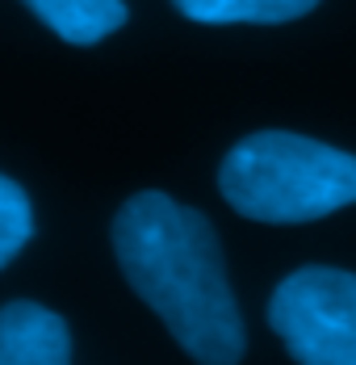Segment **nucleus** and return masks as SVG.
Returning <instances> with one entry per match:
<instances>
[{
  "mask_svg": "<svg viewBox=\"0 0 356 365\" xmlns=\"http://www.w3.org/2000/svg\"><path fill=\"white\" fill-rule=\"evenodd\" d=\"M34 235V206L26 189L0 173V269L21 252Z\"/></svg>",
  "mask_w": 356,
  "mask_h": 365,
  "instance_id": "nucleus-7",
  "label": "nucleus"
},
{
  "mask_svg": "<svg viewBox=\"0 0 356 365\" xmlns=\"http://www.w3.org/2000/svg\"><path fill=\"white\" fill-rule=\"evenodd\" d=\"M180 17L201 21V26H281L293 17H306L319 9V0H172Z\"/></svg>",
  "mask_w": 356,
  "mask_h": 365,
  "instance_id": "nucleus-6",
  "label": "nucleus"
},
{
  "mask_svg": "<svg viewBox=\"0 0 356 365\" xmlns=\"http://www.w3.org/2000/svg\"><path fill=\"white\" fill-rule=\"evenodd\" d=\"M113 256L130 290L193 361L231 365L244 357V315L226 282L218 235L201 210L155 189L135 193L113 219Z\"/></svg>",
  "mask_w": 356,
  "mask_h": 365,
  "instance_id": "nucleus-1",
  "label": "nucleus"
},
{
  "mask_svg": "<svg viewBox=\"0 0 356 365\" xmlns=\"http://www.w3.org/2000/svg\"><path fill=\"white\" fill-rule=\"evenodd\" d=\"M268 324L302 365H356V273L306 264L273 290Z\"/></svg>",
  "mask_w": 356,
  "mask_h": 365,
  "instance_id": "nucleus-3",
  "label": "nucleus"
},
{
  "mask_svg": "<svg viewBox=\"0 0 356 365\" xmlns=\"http://www.w3.org/2000/svg\"><path fill=\"white\" fill-rule=\"evenodd\" d=\"M30 13L55 38L71 46H93L126 26V0H26Z\"/></svg>",
  "mask_w": 356,
  "mask_h": 365,
  "instance_id": "nucleus-5",
  "label": "nucleus"
},
{
  "mask_svg": "<svg viewBox=\"0 0 356 365\" xmlns=\"http://www.w3.org/2000/svg\"><path fill=\"white\" fill-rule=\"evenodd\" d=\"M71 361V328L63 315L38 302L0 307V365H63Z\"/></svg>",
  "mask_w": 356,
  "mask_h": 365,
  "instance_id": "nucleus-4",
  "label": "nucleus"
},
{
  "mask_svg": "<svg viewBox=\"0 0 356 365\" xmlns=\"http://www.w3.org/2000/svg\"><path fill=\"white\" fill-rule=\"evenodd\" d=\"M222 197L256 222H310L356 206V155L293 130H256L218 168Z\"/></svg>",
  "mask_w": 356,
  "mask_h": 365,
  "instance_id": "nucleus-2",
  "label": "nucleus"
}]
</instances>
